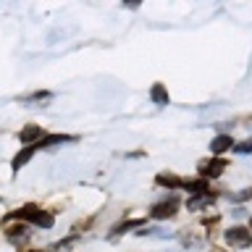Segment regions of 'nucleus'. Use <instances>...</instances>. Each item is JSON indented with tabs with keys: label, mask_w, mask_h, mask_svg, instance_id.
<instances>
[{
	"label": "nucleus",
	"mask_w": 252,
	"mask_h": 252,
	"mask_svg": "<svg viewBox=\"0 0 252 252\" xmlns=\"http://www.w3.org/2000/svg\"><path fill=\"white\" fill-rule=\"evenodd\" d=\"M13 218L32 220V223L45 226V228H50V226H53V216H50V213H45V210H39L37 205H27V208H21L19 213H13Z\"/></svg>",
	"instance_id": "nucleus-1"
},
{
	"label": "nucleus",
	"mask_w": 252,
	"mask_h": 252,
	"mask_svg": "<svg viewBox=\"0 0 252 252\" xmlns=\"http://www.w3.org/2000/svg\"><path fill=\"white\" fill-rule=\"evenodd\" d=\"M226 242L231 244V247H250L252 244V231H247V228H242V226H234V228H228L226 231Z\"/></svg>",
	"instance_id": "nucleus-2"
},
{
	"label": "nucleus",
	"mask_w": 252,
	"mask_h": 252,
	"mask_svg": "<svg viewBox=\"0 0 252 252\" xmlns=\"http://www.w3.org/2000/svg\"><path fill=\"white\" fill-rule=\"evenodd\" d=\"M223 168H226L223 160H202V163H200V173H202V176H210V179L220 176V173H223Z\"/></svg>",
	"instance_id": "nucleus-3"
},
{
	"label": "nucleus",
	"mask_w": 252,
	"mask_h": 252,
	"mask_svg": "<svg viewBox=\"0 0 252 252\" xmlns=\"http://www.w3.org/2000/svg\"><path fill=\"white\" fill-rule=\"evenodd\" d=\"M176 200H173V197H171V200H165V202H160V205H155V208H153V218H171L173 216V213H176Z\"/></svg>",
	"instance_id": "nucleus-4"
},
{
	"label": "nucleus",
	"mask_w": 252,
	"mask_h": 252,
	"mask_svg": "<svg viewBox=\"0 0 252 252\" xmlns=\"http://www.w3.org/2000/svg\"><path fill=\"white\" fill-rule=\"evenodd\" d=\"M234 147V142H231V137H226V134H220V137H216L210 142V150L216 155H220V153H226V150H231Z\"/></svg>",
	"instance_id": "nucleus-5"
},
{
	"label": "nucleus",
	"mask_w": 252,
	"mask_h": 252,
	"mask_svg": "<svg viewBox=\"0 0 252 252\" xmlns=\"http://www.w3.org/2000/svg\"><path fill=\"white\" fill-rule=\"evenodd\" d=\"M34 153H37V145H29V147H24V153H19V155L13 158V171H19L21 165H27V163H29V158L34 155Z\"/></svg>",
	"instance_id": "nucleus-6"
},
{
	"label": "nucleus",
	"mask_w": 252,
	"mask_h": 252,
	"mask_svg": "<svg viewBox=\"0 0 252 252\" xmlns=\"http://www.w3.org/2000/svg\"><path fill=\"white\" fill-rule=\"evenodd\" d=\"M210 202H213V194L200 192L197 197H192V200H187V208L189 210H200V208H205V205H210Z\"/></svg>",
	"instance_id": "nucleus-7"
},
{
	"label": "nucleus",
	"mask_w": 252,
	"mask_h": 252,
	"mask_svg": "<svg viewBox=\"0 0 252 252\" xmlns=\"http://www.w3.org/2000/svg\"><path fill=\"white\" fill-rule=\"evenodd\" d=\"M37 137H42V129H39V126H27V129L21 131V142H34Z\"/></svg>",
	"instance_id": "nucleus-8"
},
{
	"label": "nucleus",
	"mask_w": 252,
	"mask_h": 252,
	"mask_svg": "<svg viewBox=\"0 0 252 252\" xmlns=\"http://www.w3.org/2000/svg\"><path fill=\"white\" fill-rule=\"evenodd\" d=\"M150 94H153V100L158 102V105H168V94H165V90H163L160 84H155V87H153V92H150Z\"/></svg>",
	"instance_id": "nucleus-9"
},
{
	"label": "nucleus",
	"mask_w": 252,
	"mask_h": 252,
	"mask_svg": "<svg viewBox=\"0 0 252 252\" xmlns=\"http://www.w3.org/2000/svg\"><path fill=\"white\" fill-rule=\"evenodd\" d=\"M158 184H168V187H176V184H181V179H176L173 173H160L158 176Z\"/></svg>",
	"instance_id": "nucleus-10"
},
{
	"label": "nucleus",
	"mask_w": 252,
	"mask_h": 252,
	"mask_svg": "<svg viewBox=\"0 0 252 252\" xmlns=\"http://www.w3.org/2000/svg\"><path fill=\"white\" fill-rule=\"evenodd\" d=\"M234 150L236 153H252V142H242V145H236Z\"/></svg>",
	"instance_id": "nucleus-11"
},
{
	"label": "nucleus",
	"mask_w": 252,
	"mask_h": 252,
	"mask_svg": "<svg viewBox=\"0 0 252 252\" xmlns=\"http://www.w3.org/2000/svg\"><path fill=\"white\" fill-rule=\"evenodd\" d=\"M247 197H252V189H247V192H239V194H234V200H247Z\"/></svg>",
	"instance_id": "nucleus-12"
},
{
	"label": "nucleus",
	"mask_w": 252,
	"mask_h": 252,
	"mask_svg": "<svg viewBox=\"0 0 252 252\" xmlns=\"http://www.w3.org/2000/svg\"><path fill=\"white\" fill-rule=\"evenodd\" d=\"M34 252H39V250H34Z\"/></svg>",
	"instance_id": "nucleus-13"
},
{
	"label": "nucleus",
	"mask_w": 252,
	"mask_h": 252,
	"mask_svg": "<svg viewBox=\"0 0 252 252\" xmlns=\"http://www.w3.org/2000/svg\"><path fill=\"white\" fill-rule=\"evenodd\" d=\"M250 223H252V220H250Z\"/></svg>",
	"instance_id": "nucleus-14"
}]
</instances>
